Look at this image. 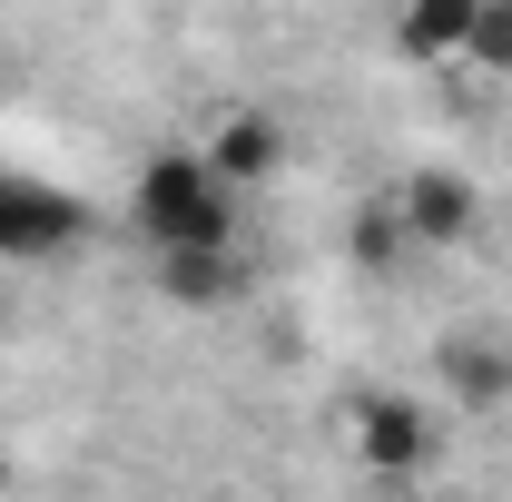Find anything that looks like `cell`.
<instances>
[{
	"mask_svg": "<svg viewBox=\"0 0 512 502\" xmlns=\"http://www.w3.org/2000/svg\"><path fill=\"white\" fill-rule=\"evenodd\" d=\"M434 365H444V384L463 394V404H512V355L493 345V335H444Z\"/></svg>",
	"mask_w": 512,
	"mask_h": 502,
	"instance_id": "ba28073f",
	"label": "cell"
},
{
	"mask_svg": "<svg viewBox=\"0 0 512 502\" xmlns=\"http://www.w3.org/2000/svg\"><path fill=\"white\" fill-rule=\"evenodd\" d=\"M128 227L148 256L188 247H247V197L207 168V148H148L128 178Z\"/></svg>",
	"mask_w": 512,
	"mask_h": 502,
	"instance_id": "6da1fadb",
	"label": "cell"
},
{
	"mask_svg": "<svg viewBox=\"0 0 512 502\" xmlns=\"http://www.w3.org/2000/svg\"><path fill=\"white\" fill-rule=\"evenodd\" d=\"M473 10H483V0H404V10H394V50H404V60H463Z\"/></svg>",
	"mask_w": 512,
	"mask_h": 502,
	"instance_id": "52a82bcc",
	"label": "cell"
},
{
	"mask_svg": "<svg viewBox=\"0 0 512 502\" xmlns=\"http://www.w3.org/2000/svg\"><path fill=\"white\" fill-rule=\"evenodd\" d=\"M463 60L493 69V79H512V0H483V10H473V40H463Z\"/></svg>",
	"mask_w": 512,
	"mask_h": 502,
	"instance_id": "9c48e42d",
	"label": "cell"
},
{
	"mask_svg": "<svg viewBox=\"0 0 512 502\" xmlns=\"http://www.w3.org/2000/svg\"><path fill=\"white\" fill-rule=\"evenodd\" d=\"M207 168H217L237 197H256L276 168H286V119H276V109H227V119L207 128Z\"/></svg>",
	"mask_w": 512,
	"mask_h": 502,
	"instance_id": "5b68a950",
	"label": "cell"
},
{
	"mask_svg": "<svg viewBox=\"0 0 512 502\" xmlns=\"http://www.w3.org/2000/svg\"><path fill=\"white\" fill-rule=\"evenodd\" d=\"M148 276H158V296H168V306H188V315H217V306H237V296L256 286L247 247H188V256H148Z\"/></svg>",
	"mask_w": 512,
	"mask_h": 502,
	"instance_id": "8992f818",
	"label": "cell"
},
{
	"mask_svg": "<svg viewBox=\"0 0 512 502\" xmlns=\"http://www.w3.org/2000/svg\"><path fill=\"white\" fill-rule=\"evenodd\" d=\"M345 443H355V463H365V473L414 483V473H434L444 424H434L414 394H355V404H345Z\"/></svg>",
	"mask_w": 512,
	"mask_h": 502,
	"instance_id": "7a4b0ae2",
	"label": "cell"
},
{
	"mask_svg": "<svg viewBox=\"0 0 512 502\" xmlns=\"http://www.w3.org/2000/svg\"><path fill=\"white\" fill-rule=\"evenodd\" d=\"M10 493H20V463H10V453H0V502H10Z\"/></svg>",
	"mask_w": 512,
	"mask_h": 502,
	"instance_id": "8fae6325",
	"label": "cell"
},
{
	"mask_svg": "<svg viewBox=\"0 0 512 502\" xmlns=\"http://www.w3.org/2000/svg\"><path fill=\"white\" fill-rule=\"evenodd\" d=\"M79 207L60 188H40V178H0V266H30V256H60L79 247Z\"/></svg>",
	"mask_w": 512,
	"mask_h": 502,
	"instance_id": "277c9868",
	"label": "cell"
},
{
	"mask_svg": "<svg viewBox=\"0 0 512 502\" xmlns=\"http://www.w3.org/2000/svg\"><path fill=\"white\" fill-rule=\"evenodd\" d=\"M384 207H394L404 247H463V237L483 227V188H473L463 168H404V178L384 188Z\"/></svg>",
	"mask_w": 512,
	"mask_h": 502,
	"instance_id": "3957f363",
	"label": "cell"
},
{
	"mask_svg": "<svg viewBox=\"0 0 512 502\" xmlns=\"http://www.w3.org/2000/svg\"><path fill=\"white\" fill-rule=\"evenodd\" d=\"M355 256H365V266H394V256H414V247H404V227H394V207H384V197L365 207V217H355Z\"/></svg>",
	"mask_w": 512,
	"mask_h": 502,
	"instance_id": "30bf717a",
	"label": "cell"
}]
</instances>
